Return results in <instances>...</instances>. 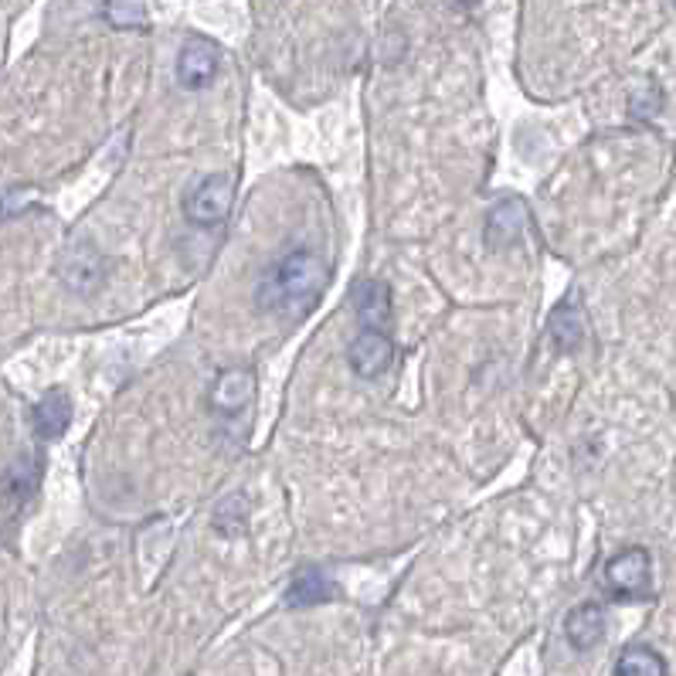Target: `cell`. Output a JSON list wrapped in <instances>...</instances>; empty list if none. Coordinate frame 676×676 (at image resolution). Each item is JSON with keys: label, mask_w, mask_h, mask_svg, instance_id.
Listing matches in <instances>:
<instances>
[{"label": "cell", "mask_w": 676, "mask_h": 676, "mask_svg": "<svg viewBox=\"0 0 676 676\" xmlns=\"http://www.w3.org/2000/svg\"><path fill=\"white\" fill-rule=\"evenodd\" d=\"M330 283L327 262L309 248H293L275 259L256 283V306L269 317H306Z\"/></svg>", "instance_id": "1"}, {"label": "cell", "mask_w": 676, "mask_h": 676, "mask_svg": "<svg viewBox=\"0 0 676 676\" xmlns=\"http://www.w3.org/2000/svg\"><path fill=\"white\" fill-rule=\"evenodd\" d=\"M54 269H59L62 286L75 296H96L109 279V259L102 256V248L93 238L69 242Z\"/></svg>", "instance_id": "2"}, {"label": "cell", "mask_w": 676, "mask_h": 676, "mask_svg": "<svg viewBox=\"0 0 676 676\" xmlns=\"http://www.w3.org/2000/svg\"><path fill=\"white\" fill-rule=\"evenodd\" d=\"M605 585L618 602H642L653 595V557L646 548H626L605 565Z\"/></svg>", "instance_id": "3"}, {"label": "cell", "mask_w": 676, "mask_h": 676, "mask_svg": "<svg viewBox=\"0 0 676 676\" xmlns=\"http://www.w3.org/2000/svg\"><path fill=\"white\" fill-rule=\"evenodd\" d=\"M232 205H235V181L229 174H211L184 194L181 208L194 229H214V224H221L232 214Z\"/></svg>", "instance_id": "4"}, {"label": "cell", "mask_w": 676, "mask_h": 676, "mask_svg": "<svg viewBox=\"0 0 676 676\" xmlns=\"http://www.w3.org/2000/svg\"><path fill=\"white\" fill-rule=\"evenodd\" d=\"M394 360V341L388 330H374V327H360V333L347 347V364L357 378H378L391 368Z\"/></svg>", "instance_id": "5"}, {"label": "cell", "mask_w": 676, "mask_h": 676, "mask_svg": "<svg viewBox=\"0 0 676 676\" xmlns=\"http://www.w3.org/2000/svg\"><path fill=\"white\" fill-rule=\"evenodd\" d=\"M251 398H256V374H251L248 368H229V371H221L208 391V405L214 415L221 418H235L242 415Z\"/></svg>", "instance_id": "6"}, {"label": "cell", "mask_w": 676, "mask_h": 676, "mask_svg": "<svg viewBox=\"0 0 676 676\" xmlns=\"http://www.w3.org/2000/svg\"><path fill=\"white\" fill-rule=\"evenodd\" d=\"M218 69H221V48L208 38H190L177 54V82L190 93L205 89L218 75Z\"/></svg>", "instance_id": "7"}, {"label": "cell", "mask_w": 676, "mask_h": 676, "mask_svg": "<svg viewBox=\"0 0 676 676\" xmlns=\"http://www.w3.org/2000/svg\"><path fill=\"white\" fill-rule=\"evenodd\" d=\"M351 306L360 317V327H374V330L391 327V290L381 279H360L351 293Z\"/></svg>", "instance_id": "8"}, {"label": "cell", "mask_w": 676, "mask_h": 676, "mask_svg": "<svg viewBox=\"0 0 676 676\" xmlns=\"http://www.w3.org/2000/svg\"><path fill=\"white\" fill-rule=\"evenodd\" d=\"M548 330L554 336L557 351H578L585 344V309H581V296L578 293H568L554 306V314L548 320Z\"/></svg>", "instance_id": "9"}, {"label": "cell", "mask_w": 676, "mask_h": 676, "mask_svg": "<svg viewBox=\"0 0 676 676\" xmlns=\"http://www.w3.org/2000/svg\"><path fill=\"white\" fill-rule=\"evenodd\" d=\"M565 636L578 653L595 650L605 639V609L599 602H581L565 618Z\"/></svg>", "instance_id": "10"}, {"label": "cell", "mask_w": 676, "mask_h": 676, "mask_svg": "<svg viewBox=\"0 0 676 676\" xmlns=\"http://www.w3.org/2000/svg\"><path fill=\"white\" fill-rule=\"evenodd\" d=\"M527 229V208L517 197L511 201H500L490 208L487 214V245L490 248H506V245H517L520 235Z\"/></svg>", "instance_id": "11"}, {"label": "cell", "mask_w": 676, "mask_h": 676, "mask_svg": "<svg viewBox=\"0 0 676 676\" xmlns=\"http://www.w3.org/2000/svg\"><path fill=\"white\" fill-rule=\"evenodd\" d=\"M32 426H35V435L51 442V439H62L65 429L72 426V398L65 391H48L45 398H38V405L32 408Z\"/></svg>", "instance_id": "12"}, {"label": "cell", "mask_w": 676, "mask_h": 676, "mask_svg": "<svg viewBox=\"0 0 676 676\" xmlns=\"http://www.w3.org/2000/svg\"><path fill=\"white\" fill-rule=\"evenodd\" d=\"M336 599V581L323 568H303L286 588V605L290 609H309Z\"/></svg>", "instance_id": "13"}, {"label": "cell", "mask_w": 676, "mask_h": 676, "mask_svg": "<svg viewBox=\"0 0 676 676\" xmlns=\"http://www.w3.org/2000/svg\"><path fill=\"white\" fill-rule=\"evenodd\" d=\"M38 476H41L38 459L24 456L4 476H0V493H4V500H11V503H24L27 496L38 490Z\"/></svg>", "instance_id": "14"}, {"label": "cell", "mask_w": 676, "mask_h": 676, "mask_svg": "<svg viewBox=\"0 0 676 676\" xmlns=\"http://www.w3.org/2000/svg\"><path fill=\"white\" fill-rule=\"evenodd\" d=\"M615 676H669V669L653 646H629L615 663Z\"/></svg>", "instance_id": "15"}, {"label": "cell", "mask_w": 676, "mask_h": 676, "mask_svg": "<svg viewBox=\"0 0 676 676\" xmlns=\"http://www.w3.org/2000/svg\"><path fill=\"white\" fill-rule=\"evenodd\" d=\"M211 524H214V530L224 533V538H235V533H242L245 524H248V503H245V496H242V493L224 496V500L214 506Z\"/></svg>", "instance_id": "16"}]
</instances>
